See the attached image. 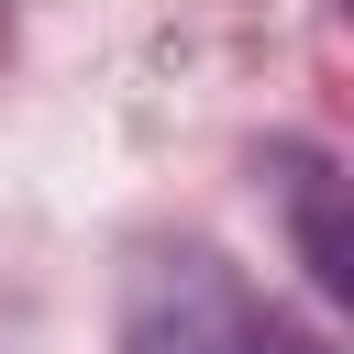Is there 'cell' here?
<instances>
[{"label": "cell", "instance_id": "7a4b0ae2", "mask_svg": "<svg viewBox=\"0 0 354 354\" xmlns=\"http://www.w3.org/2000/svg\"><path fill=\"white\" fill-rule=\"evenodd\" d=\"M254 354H310V343H288V332H266V343H254Z\"/></svg>", "mask_w": 354, "mask_h": 354}, {"label": "cell", "instance_id": "6da1fadb", "mask_svg": "<svg viewBox=\"0 0 354 354\" xmlns=\"http://www.w3.org/2000/svg\"><path fill=\"white\" fill-rule=\"evenodd\" d=\"M266 321L243 310V288L210 254H166L133 288V354H254Z\"/></svg>", "mask_w": 354, "mask_h": 354}]
</instances>
